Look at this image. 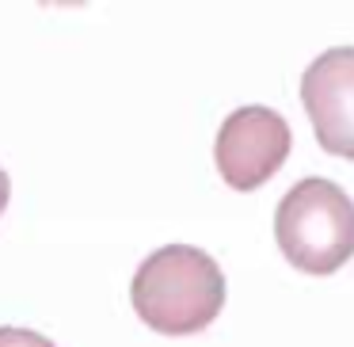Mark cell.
<instances>
[{
  "label": "cell",
  "mask_w": 354,
  "mask_h": 347,
  "mask_svg": "<svg viewBox=\"0 0 354 347\" xmlns=\"http://www.w3.org/2000/svg\"><path fill=\"white\" fill-rule=\"evenodd\" d=\"M274 237L305 275H331L354 256V202L320 176L297 179L274 210Z\"/></svg>",
  "instance_id": "obj_2"
},
{
  "label": "cell",
  "mask_w": 354,
  "mask_h": 347,
  "mask_svg": "<svg viewBox=\"0 0 354 347\" xmlns=\"http://www.w3.org/2000/svg\"><path fill=\"white\" fill-rule=\"evenodd\" d=\"M8 195H12V184H8V172L0 168V214H4V206H8Z\"/></svg>",
  "instance_id": "obj_6"
},
{
  "label": "cell",
  "mask_w": 354,
  "mask_h": 347,
  "mask_svg": "<svg viewBox=\"0 0 354 347\" xmlns=\"http://www.w3.org/2000/svg\"><path fill=\"white\" fill-rule=\"evenodd\" d=\"M293 145L290 123L274 107H236L217 130L214 161L232 191H255L286 164Z\"/></svg>",
  "instance_id": "obj_3"
},
{
  "label": "cell",
  "mask_w": 354,
  "mask_h": 347,
  "mask_svg": "<svg viewBox=\"0 0 354 347\" xmlns=\"http://www.w3.org/2000/svg\"><path fill=\"white\" fill-rule=\"evenodd\" d=\"M133 313L164 336H194L225 309V275L194 244H164L138 263L130 283Z\"/></svg>",
  "instance_id": "obj_1"
},
{
  "label": "cell",
  "mask_w": 354,
  "mask_h": 347,
  "mask_svg": "<svg viewBox=\"0 0 354 347\" xmlns=\"http://www.w3.org/2000/svg\"><path fill=\"white\" fill-rule=\"evenodd\" d=\"M301 103L324 153L354 161V46H331L308 65Z\"/></svg>",
  "instance_id": "obj_4"
},
{
  "label": "cell",
  "mask_w": 354,
  "mask_h": 347,
  "mask_svg": "<svg viewBox=\"0 0 354 347\" xmlns=\"http://www.w3.org/2000/svg\"><path fill=\"white\" fill-rule=\"evenodd\" d=\"M0 347H57V344L31 328H0Z\"/></svg>",
  "instance_id": "obj_5"
}]
</instances>
